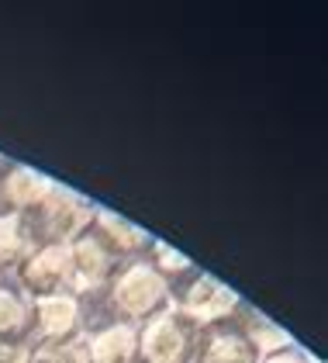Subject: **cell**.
<instances>
[{
	"instance_id": "2",
	"label": "cell",
	"mask_w": 328,
	"mask_h": 363,
	"mask_svg": "<svg viewBox=\"0 0 328 363\" xmlns=\"http://www.w3.org/2000/svg\"><path fill=\"white\" fill-rule=\"evenodd\" d=\"M173 308H176L191 325L211 329V325H218V322L239 318V311L246 308V301H242V294H239L232 284L218 280L215 274H208V270H193L183 284L173 287Z\"/></svg>"
},
{
	"instance_id": "12",
	"label": "cell",
	"mask_w": 328,
	"mask_h": 363,
	"mask_svg": "<svg viewBox=\"0 0 328 363\" xmlns=\"http://www.w3.org/2000/svg\"><path fill=\"white\" fill-rule=\"evenodd\" d=\"M31 339V301L4 277L0 280V342L28 346Z\"/></svg>"
},
{
	"instance_id": "13",
	"label": "cell",
	"mask_w": 328,
	"mask_h": 363,
	"mask_svg": "<svg viewBox=\"0 0 328 363\" xmlns=\"http://www.w3.org/2000/svg\"><path fill=\"white\" fill-rule=\"evenodd\" d=\"M31 250H35V239H31L25 215L0 211V274L11 277Z\"/></svg>"
},
{
	"instance_id": "9",
	"label": "cell",
	"mask_w": 328,
	"mask_h": 363,
	"mask_svg": "<svg viewBox=\"0 0 328 363\" xmlns=\"http://www.w3.org/2000/svg\"><path fill=\"white\" fill-rule=\"evenodd\" d=\"M259 353L263 350L256 346L249 329L239 318H232V322H218L211 329H200L193 363H256Z\"/></svg>"
},
{
	"instance_id": "11",
	"label": "cell",
	"mask_w": 328,
	"mask_h": 363,
	"mask_svg": "<svg viewBox=\"0 0 328 363\" xmlns=\"http://www.w3.org/2000/svg\"><path fill=\"white\" fill-rule=\"evenodd\" d=\"M86 363H138V333L135 325L111 322L83 335Z\"/></svg>"
},
{
	"instance_id": "10",
	"label": "cell",
	"mask_w": 328,
	"mask_h": 363,
	"mask_svg": "<svg viewBox=\"0 0 328 363\" xmlns=\"http://www.w3.org/2000/svg\"><path fill=\"white\" fill-rule=\"evenodd\" d=\"M90 228L104 239V246H108L121 263H132V259H142L145 250H149V242L156 239V235H149L142 225L128 222L125 215H118V211H111V208H101L97 204V211H94V222Z\"/></svg>"
},
{
	"instance_id": "3",
	"label": "cell",
	"mask_w": 328,
	"mask_h": 363,
	"mask_svg": "<svg viewBox=\"0 0 328 363\" xmlns=\"http://www.w3.org/2000/svg\"><path fill=\"white\" fill-rule=\"evenodd\" d=\"M94 211H97L94 201L73 194V191H66L59 184L52 194L45 197L31 215H25V218H28L35 246H69L77 235H83L90 228Z\"/></svg>"
},
{
	"instance_id": "7",
	"label": "cell",
	"mask_w": 328,
	"mask_h": 363,
	"mask_svg": "<svg viewBox=\"0 0 328 363\" xmlns=\"http://www.w3.org/2000/svg\"><path fill=\"white\" fill-rule=\"evenodd\" d=\"M69 263H73V294L104 291L111 277L121 270V259L104 246V239L94 228H86L69 242Z\"/></svg>"
},
{
	"instance_id": "4",
	"label": "cell",
	"mask_w": 328,
	"mask_h": 363,
	"mask_svg": "<svg viewBox=\"0 0 328 363\" xmlns=\"http://www.w3.org/2000/svg\"><path fill=\"white\" fill-rule=\"evenodd\" d=\"M138 333V363H193L197 335L200 329L191 325L176 308L169 305L149 322H142Z\"/></svg>"
},
{
	"instance_id": "6",
	"label": "cell",
	"mask_w": 328,
	"mask_h": 363,
	"mask_svg": "<svg viewBox=\"0 0 328 363\" xmlns=\"http://www.w3.org/2000/svg\"><path fill=\"white\" fill-rule=\"evenodd\" d=\"M83 335V311L80 298L73 291L49 294L31 301V339L28 346H59Z\"/></svg>"
},
{
	"instance_id": "1",
	"label": "cell",
	"mask_w": 328,
	"mask_h": 363,
	"mask_svg": "<svg viewBox=\"0 0 328 363\" xmlns=\"http://www.w3.org/2000/svg\"><path fill=\"white\" fill-rule=\"evenodd\" d=\"M104 301L114 322L125 325H142L152 315H159L163 308L173 305V284L142 256L132 263H121V270L111 277L104 287Z\"/></svg>"
},
{
	"instance_id": "16",
	"label": "cell",
	"mask_w": 328,
	"mask_h": 363,
	"mask_svg": "<svg viewBox=\"0 0 328 363\" xmlns=\"http://www.w3.org/2000/svg\"><path fill=\"white\" fill-rule=\"evenodd\" d=\"M256 363H315V357L307 350H301L298 342H280L273 350H263Z\"/></svg>"
},
{
	"instance_id": "15",
	"label": "cell",
	"mask_w": 328,
	"mask_h": 363,
	"mask_svg": "<svg viewBox=\"0 0 328 363\" xmlns=\"http://www.w3.org/2000/svg\"><path fill=\"white\" fill-rule=\"evenodd\" d=\"M25 363H86L83 335L73 342H59V346H28Z\"/></svg>"
},
{
	"instance_id": "5",
	"label": "cell",
	"mask_w": 328,
	"mask_h": 363,
	"mask_svg": "<svg viewBox=\"0 0 328 363\" xmlns=\"http://www.w3.org/2000/svg\"><path fill=\"white\" fill-rule=\"evenodd\" d=\"M11 284L25 294L28 301L49 298V294H66L73 291V263H69V246H35L21 259V267L11 274Z\"/></svg>"
},
{
	"instance_id": "17",
	"label": "cell",
	"mask_w": 328,
	"mask_h": 363,
	"mask_svg": "<svg viewBox=\"0 0 328 363\" xmlns=\"http://www.w3.org/2000/svg\"><path fill=\"white\" fill-rule=\"evenodd\" d=\"M0 280H4V274H0Z\"/></svg>"
},
{
	"instance_id": "14",
	"label": "cell",
	"mask_w": 328,
	"mask_h": 363,
	"mask_svg": "<svg viewBox=\"0 0 328 363\" xmlns=\"http://www.w3.org/2000/svg\"><path fill=\"white\" fill-rule=\"evenodd\" d=\"M145 259H149V263H152V267H156V270H159V274H163L173 287H176V284H183L193 270H200V267L193 263L187 252L173 250V246H169V242H163V239H152V242H149Z\"/></svg>"
},
{
	"instance_id": "8",
	"label": "cell",
	"mask_w": 328,
	"mask_h": 363,
	"mask_svg": "<svg viewBox=\"0 0 328 363\" xmlns=\"http://www.w3.org/2000/svg\"><path fill=\"white\" fill-rule=\"evenodd\" d=\"M55 187L59 184H55L49 173H42V169L0 160V211L31 215Z\"/></svg>"
}]
</instances>
